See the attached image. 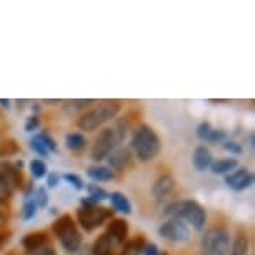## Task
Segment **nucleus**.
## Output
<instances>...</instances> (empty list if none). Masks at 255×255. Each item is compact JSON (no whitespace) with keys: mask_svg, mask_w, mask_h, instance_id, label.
<instances>
[{"mask_svg":"<svg viewBox=\"0 0 255 255\" xmlns=\"http://www.w3.org/2000/svg\"><path fill=\"white\" fill-rule=\"evenodd\" d=\"M120 109H122V104L119 100H104V102H99L97 105H94V107H90L89 110L80 114V117L77 119V127L85 132H94L99 127H102L105 122L117 117Z\"/></svg>","mask_w":255,"mask_h":255,"instance_id":"1","label":"nucleus"},{"mask_svg":"<svg viewBox=\"0 0 255 255\" xmlns=\"http://www.w3.org/2000/svg\"><path fill=\"white\" fill-rule=\"evenodd\" d=\"M132 148L135 152L140 162H152L153 158L158 157L162 148L160 137L157 135V132L152 127H148L147 124H140L133 130L132 135Z\"/></svg>","mask_w":255,"mask_h":255,"instance_id":"2","label":"nucleus"},{"mask_svg":"<svg viewBox=\"0 0 255 255\" xmlns=\"http://www.w3.org/2000/svg\"><path fill=\"white\" fill-rule=\"evenodd\" d=\"M165 215L170 219H180L190 224L195 230H204L207 224V212L195 200H175L165 207Z\"/></svg>","mask_w":255,"mask_h":255,"instance_id":"3","label":"nucleus"},{"mask_svg":"<svg viewBox=\"0 0 255 255\" xmlns=\"http://www.w3.org/2000/svg\"><path fill=\"white\" fill-rule=\"evenodd\" d=\"M52 232L59 239L60 245L67 252H77L82 245V234L72 215L64 214L52 224Z\"/></svg>","mask_w":255,"mask_h":255,"instance_id":"4","label":"nucleus"},{"mask_svg":"<svg viewBox=\"0 0 255 255\" xmlns=\"http://www.w3.org/2000/svg\"><path fill=\"white\" fill-rule=\"evenodd\" d=\"M230 235L222 227L207 230L202 239V254L204 255H229Z\"/></svg>","mask_w":255,"mask_h":255,"instance_id":"5","label":"nucleus"},{"mask_svg":"<svg viewBox=\"0 0 255 255\" xmlns=\"http://www.w3.org/2000/svg\"><path fill=\"white\" fill-rule=\"evenodd\" d=\"M114 219V210H109L105 207H80L77 210V222L80 224V227L85 232H94L95 229H99L105 220Z\"/></svg>","mask_w":255,"mask_h":255,"instance_id":"6","label":"nucleus"},{"mask_svg":"<svg viewBox=\"0 0 255 255\" xmlns=\"http://www.w3.org/2000/svg\"><path fill=\"white\" fill-rule=\"evenodd\" d=\"M119 143V137L115 133L114 128H109L105 127L102 130L99 132L97 138H95V143L90 150V157L94 158L95 162H100V160H105L109 157V153L117 147Z\"/></svg>","mask_w":255,"mask_h":255,"instance_id":"7","label":"nucleus"},{"mask_svg":"<svg viewBox=\"0 0 255 255\" xmlns=\"http://www.w3.org/2000/svg\"><path fill=\"white\" fill-rule=\"evenodd\" d=\"M158 235L162 239L168 240V242H187L190 239V230L187 227V224L180 219H168L167 222H163L158 227Z\"/></svg>","mask_w":255,"mask_h":255,"instance_id":"8","label":"nucleus"},{"mask_svg":"<svg viewBox=\"0 0 255 255\" xmlns=\"http://www.w3.org/2000/svg\"><path fill=\"white\" fill-rule=\"evenodd\" d=\"M0 182L5 184L12 192H15L17 189H22L23 185V177L22 170L15 167V163L2 160L0 162Z\"/></svg>","mask_w":255,"mask_h":255,"instance_id":"9","label":"nucleus"},{"mask_svg":"<svg viewBox=\"0 0 255 255\" xmlns=\"http://www.w3.org/2000/svg\"><path fill=\"white\" fill-rule=\"evenodd\" d=\"M225 184L235 192L247 190L254 184V174L249 168H235L234 172L225 175Z\"/></svg>","mask_w":255,"mask_h":255,"instance_id":"10","label":"nucleus"},{"mask_svg":"<svg viewBox=\"0 0 255 255\" xmlns=\"http://www.w3.org/2000/svg\"><path fill=\"white\" fill-rule=\"evenodd\" d=\"M105 235L110 239L112 245H124L128 237V224L125 219H112L107 225Z\"/></svg>","mask_w":255,"mask_h":255,"instance_id":"11","label":"nucleus"},{"mask_svg":"<svg viewBox=\"0 0 255 255\" xmlns=\"http://www.w3.org/2000/svg\"><path fill=\"white\" fill-rule=\"evenodd\" d=\"M175 190V179L170 174H162L152 185V195L155 200H163Z\"/></svg>","mask_w":255,"mask_h":255,"instance_id":"12","label":"nucleus"},{"mask_svg":"<svg viewBox=\"0 0 255 255\" xmlns=\"http://www.w3.org/2000/svg\"><path fill=\"white\" fill-rule=\"evenodd\" d=\"M130 150L125 147H115L112 152L109 153L107 160H109V165L110 168H115V170H122L130 163Z\"/></svg>","mask_w":255,"mask_h":255,"instance_id":"13","label":"nucleus"},{"mask_svg":"<svg viewBox=\"0 0 255 255\" xmlns=\"http://www.w3.org/2000/svg\"><path fill=\"white\" fill-rule=\"evenodd\" d=\"M47 242H49L47 232H32V234H27L25 237L22 239V247L25 249L28 254H35L37 250L45 247Z\"/></svg>","mask_w":255,"mask_h":255,"instance_id":"14","label":"nucleus"},{"mask_svg":"<svg viewBox=\"0 0 255 255\" xmlns=\"http://www.w3.org/2000/svg\"><path fill=\"white\" fill-rule=\"evenodd\" d=\"M192 163H194V167L199 172L207 170V168L212 165V153L209 148L204 145L197 147L194 152V157H192Z\"/></svg>","mask_w":255,"mask_h":255,"instance_id":"15","label":"nucleus"},{"mask_svg":"<svg viewBox=\"0 0 255 255\" xmlns=\"http://www.w3.org/2000/svg\"><path fill=\"white\" fill-rule=\"evenodd\" d=\"M109 199L112 200V207L117 212H122V214H125V215L132 214L130 200H128V197L124 195L122 192H112V194H109Z\"/></svg>","mask_w":255,"mask_h":255,"instance_id":"16","label":"nucleus"},{"mask_svg":"<svg viewBox=\"0 0 255 255\" xmlns=\"http://www.w3.org/2000/svg\"><path fill=\"white\" fill-rule=\"evenodd\" d=\"M92 104H95V100L92 99H75V100H65L62 107H64V112L67 115H70V114L82 112V110L85 112V109H89Z\"/></svg>","mask_w":255,"mask_h":255,"instance_id":"17","label":"nucleus"},{"mask_svg":"<svg viewBox=\"0 0 255 255\" xmlns=\"http://www.w3.org/2000/svg\"><path fill=\"white\" fill-rule=\"evenodd\" d=\"M87 175L95 182H109L112 180L115 174L110 167H100V165H94L87 168Z\"/></svg>","mask_w":255,"mask_h":255,"instance_id":"18","label":"nucleus"},{"mask_svg":"<svg viewBox=\"0 0 255 255\" xmlns=\"http://www.w3.org/2000/svg\"><path fill=\"white\" fill-rule=\"evenodd\" d=\"M239 165V162L235 158H220L217 162H212L210 165V170L214 172L215 175H224V174H229V172L235 170Z\"/></svg>","mask_w":255,"mask_h":255,"instance_id":"19","label":"nucleus"},{"mask_svg":"<svg viewBox=\"0 0 255 255\" xmlns=\"http://www.w3.org/2000/svg\"><path fill=\"white\" fill-rule=\"evenodd\" d=\"M92 255H114V245L105 234L95 239L92 245Z\"/></svg>","mask_w":255,"mask_h":255,"instance_id":"20","label":"nucleus"},{"mask_svg":"<svg viewBox=\"0 0 255 255\" xmlns=\"http://www.w3.org/2000/svg\"><path fill=\"white\" fill-rule=\"evenodd\" d=\"M143 245H145V239L142 237H135L133 240H127L122 247V252L120 255H142Z\"/></svg>","mask_w":255,"mask_h":255,"instance_id":"21","label":"nucleus"},{"mask_svg":"<svg viewBox=\"0 0 255 255\" xmlns=\"http://www.w3.org/2000/svg\"><path fill=\"white\" fill-rule=\"evenodd\" d=\"M229 255H249V239L247 235L240 234L230 245Z\"/></svg>","mask_w":255,"mask_h":255,"instance_id":"22","label":"nucleus"},{"mask_svg":"<svg viewBox=\"0 0 255 255\" xmlns=\"http://www.w3.org/2000/svg\"><path fill=\"white\" fill-rule=\"evenodd\" d=\"M85 143H87V140L79 132H70L65 135V145L69 150H82L85 147Z\"/></svg>","mask_w":255,"mask_h":255,"instance_id":"23","label":"nucleus"},{"mask_svg":"<svg viewBox=\"0 0 255 255\" xmlns=\"http://www.w3.org/2000/svg\"><path fill=\"white\" fill-rule=\"evenodd\" d=\"M18 150H20V147L13 138H7V140L0 143V157H12L18 153Z\"/></svg>","mask_w":255,"mask_h":255,"instance_id":"24","label":"nucleus"},{"mask_svg":"<svg viewBox=\"0 0 255 255\" xmlns=\"http://www.w3.org/2000/svg\"><path fill=\"white\" fill-rule=\"evenodd\" d=\"M87 192H89V197L92 200H95L99 204V202H102L105 199H109V192L104 190L102 187H99L97 184H90L87 185Z\"/></svg>","mask_w":255,"mask_h":255,"instance_id":"25","label":"nucleus"},{"mask_svg":"<svg viewBox=\"0 0 255 255\" xmlns=\"http://www.w3.org/2000/svg\"><path fill=\"white\" fill-rule=\"evenodd\" d=\"M28 167H30V172H32V175L35 177V179H44V177L47 175V163L44 160L33 158Z\"/></svg>","mask_w":255,"mask_h":255,"instance_id":"26","label":"nucleus"},{"mask_svg":"<svg viewBox=\"0 0 255 255\" xmlns=\"http://www.w3.org/2000/svg\"><path fill=\"white\" fill-rule=\"evenodd\" d=\"M30 148L33 152L37 153V155H40V157H49V148H47L44 143H42V140L38 138V135H33L32 138H30Z\"/></svg>","mask_w":255,"mask_h":255,"instance_id":"27","label":"nucleus"},{"mask_svg":"<svg viewBox=\"0 0 255 255\" xmlns=\"http://www.w3.org/2000/svg\"><path fill=\"white\" fill-rule=\"evenodd\" d=\"M37 204L33 200H27L25 204L22 205V210H20V214H22V219L23 220H32L33 217H35V214H37Z\"/></svg>","mask_w":255,"mask_h":255,"instance_id":"28","label":"nucleus"},{"mask_svg":"<svg viewBox=\"0 0 255 255\" xmlns=\"http://www.w3.org/2000/svg\"><path fill=\"white\" fill-rule=\"evenodd\" d=\"M225 137H227L225 130H220V128H212V132L209 133V137H207V142H210V143H220V142L225 140Z\"/></svg>","mask_w":255,"mask_h":255,"instance_id":"29","label":"nucleus"},{"mask_svg":"<svg viewBox=\"0 0 255 255\" xmlns=\"http://www.w3.org/2000/svg\"><path fill=\"white\" fill-rule=\"evenodd\" d=\"M37 135L42 140V143H44V145L49 148V152H57V150H59V148H57V142L50 137V133L45 132V133H37Z\"/></svg>","mask_w":255,"mask_h":255,"instance_id":"30","label":"nucleus"},{"mask_svg":"<svg viewBox=\"0 0 255 255\" xmlns=\"http://www.w3.org/2000/svg\"><path fill=\"white\" fill-rule=\"evenodd\" d=\"M33 202L37 204V207H47V204H49V194H47L45 189H38L35 192V199H33Z\"/></svg>","mask_w":255,"mask_h":255,"instance_id":"31","label":"nucleus"},{"mask_svg":"<svg viewBox=\"0 0 255 255\" xmlns=\"http://www.w3.org/2000/svg\"><path fill=\"white\" fill-rule=\"evenodd\" d=\"M64 179L69 182V184L74 187V189H77V190H84V182H82V179L79 175H75V174H65L64 175Z\"/></svg>","mask_w":255,"mask_h":255,"instance_id":"32","label":"nucleus"},{"mask_svg":"<svg viewBox=\"0 0 255 255\" xmlns=\"http://www.w3.org/2000/svg\"><path fill=\"white\" fill-rule=\"evenodd\" d=\"M210 132H212V125L209 122H202L199 124V127H197V135H199L202 140H207Z\"/></svg>","mask_w":255,"mask_h":255,"instance_id":"33","label":"nucleus"},{"mask_svg":"<svg viewBox=\"0 0 255 255\" xmlns=\"http://www.w3.org/2000/svg\"><path fill=\"white\" fill-rule=\"evenodd\" d=\"M38 125H40V119H38V115H30V117L25 120V132L37 130Z\"/></svg>","mask_w":255,"mask_h":255,"instance_id":"34","label":"nucleus"},{"mask_svg":"<svg viewBox=\"0 0 255 255\" xmlns=\"http://www.w3.org/2000/svg\"><path fill=\"white\" fill-rule=\"evenodd\" d=\"M224 148L230 153H235V155H240V153H242V147L234 140H224Z\"/></svg>","mask_w":255,"mask_h":255,"instance_id":"35","label":"nucleus"},{"mask_svg":"<svg viewBox=\"0 0 255 255\" xmlns=\"http://www.w3.org/2000/svg\"><path fill=\"white\" fill-rule=\"evenodd\" d=\"M142 255H160V250H158L157 244H145L143 245Z\"/></svg>","mask_w":255,"mask_h":255,"instance_id":"36","label":"nucleus"},{"mask_svg":"<svg viewBox=\"0 0 255 255\" xmlns=\"http://www.w3.org/2000/svg\"><path fill=\"white\" fill-rule=\"evenodd\" d=\"M60 177L59 174H49L47 175V185L50 187V189H54V187H57V184H59Z\"/></svg>","mask_w":255,"mask_h":255,"instance_id":"37","label":"nucleus"},{"mask_svg":"<svg viewBox=\"0 0 255 255\" xmlns=\"http://www.w3.org/2000/svg\"><path fill=\"white\" fill-rule=\"evenodd\" d=\"M33 255H57L55 252V249L54 247H50V245H45V247H42L40 250H37Z\"/></svg>","mask_w":255,"mask_h":255,"instance_id":"38","label":"nucleus"},{"mask_svg":"<svg viewBox=\"0 0 255 255\" xmlns=\"http://www.w3.org/2000/svg\"><path fill=\"white\" fill-rule=\"evenodd\" d=\"M0 105H2V107H5V109H10V100H8V99H0Z\"/></svg>","mask_w":255,"mask_h":255,"instance_id":"39","label":"nucleus"},{"mask_svg":"<svg viewBox=\"0 0 255 255\" xmlns=\"http://www.w3.org/2000/svg\"><path fill=\"white\" fill-rule=\"evenodd\" d=\"M0 217H2V212H0Z\"/></svg>","mask_w":255,"mask_h":255,"instance_id":"40","label":"nucleus"},{"mask_svg":"<svg viewBox=\"0 0 255 255\" xmlns=\"http://www.w3.org/2000/svg\"><path fill=\"white\" fill-rule=\"evenodd\" d=\"M0 204H2V202H0Z\"/></svg>","mask_w":255,"mask_h":255,"instance_id":"41","label":"nucleus"}]
</instances>
